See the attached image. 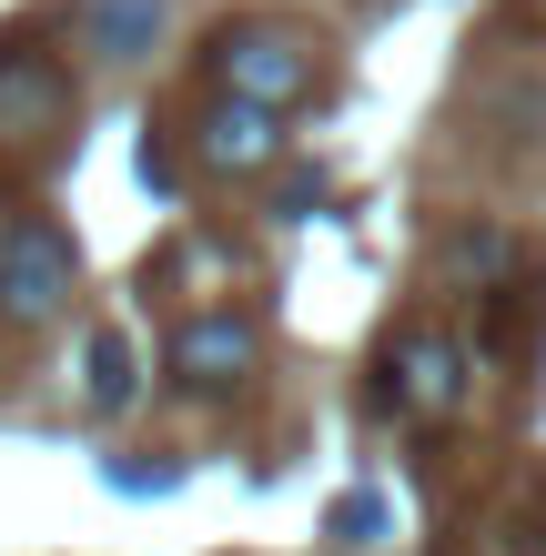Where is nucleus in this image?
<instances>
[{"mask_svg":"<svg viewBox=\"0 0 546 556\" xmlns=\"http://www.w3.org/2000/svg\"><path fill=\"white\" fill-rule=\"evenodd\" d=\"M384 527H395V506H384L374 485H355V496L334 506V536H344V546H384Z\"/></svg>","mask_w":546,"mask_h":556,"instance_id":"10","label":"nucleus"},{"mask_svg":"<svg viewBox=\"0 0 546 556\" xmlns=\"http://www.w3.org/2000/svg\"><path fill=\"white\" fill-rule=\"evenodd\" d=\"M192 152H203V173H274V162H283V112L213 91L203 122H192Z\"/></svg>","mask_w":546,"mask_h":556,"instance_id":"6","label":"nucleus"},{"mask_svg":"<svg viewBox=\"0 0 546 556\" xmlns=\"http://www.w3.org/2000/svg\"><path fill=\"white\" fill-rule=\"evenodd\" d=\"M81 41L132 72V61H152L173 41V0H81Z\"/></svg>","mask_w":546,"mask_h":556,"instance_id":"7","label":"nucleus"},{"mask_svg":"<svg viewBox=\"0 0 546 556\" xmlns=\"http://www.w3.org/2000/svg\"><path fill=\"white\" fill-rule=\"evenodd\" d=\"M81 405L91 415H132L142 405V354H132L122 324H102V334L81 344Z\"/></svg>","mask_w":546,"mask_h":556,"instance_id":"8","label":"nucleus"},{"mask_svg":"<svg viewBox=\"0 0 546 556\" xmlns=\"http://www.w3.org/2000/svg\"><path fill=\"white\" fill-rule=\"evenodd\" d=\"M72 132V72L41 51H0V152H61Z\"/></svg>","mask_w":546,"mask_h":556,"instance_id":"4","label":"nucleus"},{"mask_svg":"<svg viewBox=\"0 0 546 556\" xmlns=\"http://www.w3.org/2000/svg\"><path fill=\"white\" fill-rule=\"evenodd\" d=\"M253 365H264V334H253L243 314H182L173 324V375L192 395H233Z\"/></svg>","mask_w":546,"mask_h":556,"instance_id":"5","label":"nucleus"},{"mask_svg":"<svg viewBox=\"0 0 546 556\" xmlns=\"http://www.w3.org/2000/svg\"><path fill=\"white\" fill-rule=\"evenodd\" d=\"M445 274L466 293H506L517 283V233H506V223H466V233L445 243Z\"/></svg>","mask_w":546,"mask_h":556,"instance_id":"9","label":"nucleus"},{"mask_svg":"<svg viewBox=\"0 0 546 556\" xmlns=\"http://www.w3.org/2000/svg\"><path fill=\"white\" fill-rule=\"evenodd\" d=\"M72 283H81V253L51 213H21L0 223V324L11 334H41V324L72 314Z\"/></svg>","mask_w":546,"mask_h":556,"instance_id":"2","label":"nucleus"},{"mask_svg":"<svg viewBox=\"0 0 546 556\" xmlns=\"http://www.w3.org/2000/svg\"><path fill=\"white\" fill-rule=\"evenodd\" d=\"M466 375H475V354L456 334H435V324H415V334L384 344V415H456L466 405Z\"/></svg>","mask_w":546,"mask_h":556,"instance_id":"3","label":"nucleus"},{"mask_svg":"<svg viewBox=\"0 0 546 556\" xmlns=\"http://www.w3.org/2000/svg\"><path fill=\"white\" fill-rule=\"evenodd\" d=\"M203 72L213 91H233V102H264V112H294L314 81H325V41H314L304 21H274V11H243L223 21L203 41Z\"/></svg>","mask_w":546,"mask_h":556,"instance_id":"1","label":"nucleus"}]
</instances>
